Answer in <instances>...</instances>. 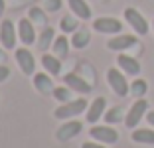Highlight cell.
<instances>
[{
    "label": "cell",
    "instance_id": "6da1fadb",
    "mask_svg": "<svg viewBox=\"0 0 154 148\" xmlns=\"http://www.w3.org/2000/svg\"><path fill=\"white\" fill-rule=\"evenodd\" d=\"M89 103H87L85 97H79V99H71L67 103H61L57 109L54 111V117L59 119V121H69V119H75L79 117L81 113L87 111Z\"/></svg>",
    "mask_w": 154,
    "mask_h": 148
},
{
    "label": "cell",
    "instance_id": "7a4b0ae2",
    "mask_svg": "<svg viewBox=\"0 0 154 148\" xmlns=\"http://www.w3.org/2000/svg\"><path fill=\"white\" fill-rule=\"evenodd\" d=\"M107 83H109V87L115 91L117 97H127V95L131 93V85H128L125 73L117 67L107 69Z\"/></svg>",
    "mask_w": 154,
    "mask_h": 148
},
{
    "label": "cell",
    "instance_id": "3957f363",
    "mask_svg": "<svg viewBox=\"0 0 154 148\" xmlns=\"http://www.w3.org/2000/svg\"><path fill=\"white\" fill-rule=\"evenodd\" d=\"M89 136L93 140H97V142L101 144H117L119 142V132L117 128H113L111 125H95L89 128Z\"/></svg>",
    "mask_w": 154,
    "mask_h": 148
},
{
    "label": "cell",
    "instance_id": "277c9868",
    "mask_svg": "<svg viewBox=\"0 0 154 148\" xmlns=\"http://www.w3.org/2000/svg\"><path fill=\"white\" fill-rule=\"evenodd\" d=\"M146 113H148V101L146 99H136L131 105V109L127 111V117H125L127 128H136L138 122L142 121V117H146Z\"/></svg>",
    "mask_w": 154,
    "mask_h": 148
},
{
    "label": "cell",
    "instance_id": "5b68a950",
    "mask_svg": "<svg viewBox=\"0 0 154 148\" xmlns=\"http://www.w3.org/2000/svg\"><path fill=\"white\" fill-rule=\"evenodd\" d=\"M0 44L4 49H16L18 44V26L8 18L0 22Z\"/></svg>",
    "mask_w": 154,
    "mask_h": 148
},
{
    "label": "cell",
    "instance_id": "8992f818",
    "mask_svg": "<svg viewBox=\"0 0 154 148\" xmlns=\"http://www.w3.org/2000/svg\"><path fill=\"white\" fill-rule=\"evenodd\" d=\"M14 59H16L20 71L24 75H34L36 73V57L28 48H16L14 49Z\"/></svg>",
    "mask_w": 154,
    "mask_h": 148
},
{
    "label": "cell",
    "instance_id": "52a82bcc",
    "mask_svg": "<svg viewBox=\"0 0 154 148\" xmlns=\"http://www.w3.org/2000/svg\"><path fill=\"white\" fill-rule=\"evenodd\" d=\"M93 30L99 34H107V36H117L122 32V22L111 16H101L93 20Z\"/></svg>",
    "mask_w": 154,
    "mask_h": 148
},
{
    "label": "cell",
    "instance_id": "ba28073f",
    "mask_svg": "<svg viewBox=\"0 0 154 148\" xmlns=\"http://www.w3.org/2000/svg\"><path fill=\"white\" fill-rule=\"evenodd\" d=\"M125 20L138 36H146L148 34V22L136 8H125Z\"/></svg>",
    "mask_w": 154,
    "mask_h": 148
},
{
    "label": "cell",
    "instance_id": "9c48e42d",
    "mask_svg": "<svg viewBox=\"0 0 154 148\" xmlns=\"http://www.w3.org/2000/svg\"><path fill=\"white\" fill-rule=\"evenodd\" d=\"M81 130H83V122L75 121V119H69L63 125H59V128L55 130V138H57L59 142H67V140L75 138Z\"/></svg>",
    "mask_w": 154,
    "mask_h": 148
},
{
    "label": "cell",
    "instance_id": "30bf717a",
    "mask_svg": "<svg viewBox=\"0 0 154 148\" xmlns=\"http://www.w3.org/2000/svg\"><path fill=\"white\" fill-rule=\"evenodd\" d=\"M138 44V38L131 36V34H117L107 42V48L111 51H125V49H131Z\"/></svg>",
    "mask_w": 154,
    "mask_h": 148
},
{
    "label": "cell",
    "instance_id": "8fae6325",
    "mask_svg": "<svg viewBox=\"0 0 154 148\" xmlns=\"http://www.w3.org/2000/svg\"><path fill=\"white\" fill-rule=\"evenodd\" d=\"M105 111H107V99H105V97L93 99L91 105L87 107V111H85V121L91 122V125H95V122H99L101 117H105Z\"/></svg>",
    "mask_w": 154,
    "mask_h": 148
},
{
    "label": "cell",
    "instance_id": "7c38bea8",
    "mask_svg": "<svg viewBox=\"0 0 154 148\" xmlns=\"http://www.w3.org/2000/svg\"><path fill=\"white\" fill-rule=\"evenodd\" d=\"M16 26H18V40L24 45H32L36 42V26L30 18H20Z\"/></svg>",
    "mask_w": 154,
    "mask_h": 148
},
{
    "label": "cell",
    "instance_id": "4fadbf2b",
    "mask_svg": "<svg viewBox=\"0 0 154 148\" xmlns=\"http://www.w3.org/2000/svg\"><path fill=\"white\" fill-rule=\"evenodd\" d=\"M32 85H34V89H36L38 93H42V95H51L54 89H55L51 75H50V73H45V71L34 73V75H32Z\"/></svg>",
    "mask_w": 154,
    "mask_h": 148
},
{
    "label": "cell",
    "instance_id": "5bb4252c",
    "mask_svg": "<svg viewBox=\"0 0 154 148\" xmlns=\"http://www.w3.org/2000/svg\"><path fill=\"white\" fill-rule=\"evenodd\" d=\"M63 85H67L71 91L75 93H81V95H87L91 93V83H87L81 75H77V73H65L63 75Z\"/></svg>",
    "mask_w": 154,
    "mask_h": 148
},
{
    "label": "cell",
    "instance_id": "9a60e30c",
    "mask_svg": "<svg viewBox=\"0 0 154 148\" xmlns=\"http://www.w3.org/2000/svg\"><path fill=\"white\" fill-rule=\"evenodd\" d=\"M117 65L125 75H138V73H140V63H138V59L131 57V55H127V54H121L117 57Z\"/></svg>",
    "mask_w": 154,
    "mask_h": 148
},
{
    "label": "cell",
    "instance_id": "2e32d148",
    "mask_svg": "<svg viewBox=\"0 0 154 148\" xmlns=\"http://www.w3.org/2000/svg\"><path fill=\"white\" fill-rule=\"evenodd\" d=\"M40 61H42L44 71L50 73L51 77H55V75H59V73H61V59H59L57 55H54V54H44Z\"/></svg>",
    "mask_w": 154,
    "mask_h": 148
},
{
    "label": "cell",
    "instance_id": "e0dca14e",
    "mask_svg": "<svg viewBox=\"0 0 154 148\" xmlns=\"http://www.w3.org/2000/svg\"><path fill=\"white\" fill-rule=\"evenodd\" d=\"M69 49H71V40H67V34L55 36L54 45H51V54L57 55L59 59H65L69 55Z\"/></svg>",
    "mask_w": 154,
    "mask_h": 148
},
{
    "label": "cell",
    "instance_id": "ac0fdd59",
    "mask_svg": "<svg viewBox=\"0 0 154 148\" xmlns=\"http://www.w3.org/2000/svg\"><path fill=\"white\" fill-rule=\"evenodd\" d=\"M71 14H75L79 20H91V6L87 4V0H67Z\"/></svg>",
    "mask_w": 154,
    "mask_h": 148
},
{
    "label": "cell",
    "instance_id": "d6986e66",
    "mask_svg": "<svg viewBox=\"0 0 154 148\" xmlns=\"http://www.w3.org/2000/svg\"><path fill=\"white\" fill-rule=\"evenodd\" d=\"M54 40H55V28L45 26L44 30L40 32V36H38V49L45 54V51L54 45Z\"/></svg>",
    "mask_w": 154,
    "mask_h": 148
},
{
    "label": "cell",
    "instance_id": "ffe728a7",
    "mask_svg": "<svg viewBox=\"0 0 154 148\" xmlns=\"http://www.w3.org/2000/svg\"><path fill=\"white\" fill-rule=\"evenodd\" d=\"M131 138L138 144H148L154 146V128H132Z\"/></svg>",
    "mask_w": 154,
    "mask_h": 148
},
{
    "label": "cell",
    "instance_id": "44dd1931",
    "mask_svg": "<svg viewBox=\"0 0 154 148\" xmlns=\"http://www.w3.org/2000/svg\"><path fill=\"white\" fill-rule=\"evenodd\" d=\"M89 42H91V32L85 30V28H79L77 32H73V34H71V48H75V49L87 48Z\"/></svg>",
    "mask_w": 154,
    "mask_h": 148
},
{
    "label": "cell",
    "instance_id": "7402d4cb",
    "mask_svg": "<svg viewBox=\"0 0 154 148\" xmlns=\"http://www.w3.org/2000/svg\"><path fill=\"white\" fill-rule=\"evenodd\" d=\"M28 18L34 22L36 28H42V30H44V28L48 26V12H45L44 8H40V6H32V8L28 10Z\"/></svg>",
    "mask_w": 154,
    "mask_h": 148
},
{
    "label": "cell",
    "instance_id": "603a6c76",
    "mask_svg": "<svg viewBox=\"0 0 154 148\" xmlns=\"http://www.w3.org/2000/svg\"><path fill=\"white\" fill-rule=\"evenodd\" d=\"M59 30L63 34H73V32L79 30V18L75 14H69V16H63L59 20Z\"/></svg>",
    "mask_w": 154,
    "mask_h": 148
},
{
    "label": "cell",
    "instance_id": "cb8c5ba5",
    "mask_svg": "<svg viewBox=\"0 0 154 148\" xmlns=\"http://www.w3.org/2000/svg\"><path fill=\"white\" fill-rule=\"evenodd\" d=\"M125 109L122 107H113L109 111H105V122L107 125H117V122H122L125 121Z\"/></svg>",
    "mask_w": 154,
    "mask_h": 148
},
{
    "label": "cell",
    "instance_id": "d4e9b609",
    "mask_svg": "<svg viewBox=\"0 0 154 148\" xmlns=\"http://www.w3.org/2000/svg\"><path fill=\"white\" fill-rule=\"evenodd\" d=\"M71 93H73V91L69 89L67 85H59V87H55V89H54L51 97H54L55 101L61 105V103H67V101H71Z\"/></svg>",
    "mask_w": 154,
    "mask_h": 148
},
{
    "label": "cell",
    "instance_id": "484cf974",
    "mask_svg": "<svg viewBox=\"0 0 154 148\" xmlns=\"http://www.w3.org/2000/svg\"><path fill=\"white\" fill-rule=\"evenodd\" d=\"M148 91V83L144 79H134L131 83V95H134L136 99H142Z\"/></svg>",
    "mask_w": 154,
    "mask_h": 148
},
{
    "label": "cell",
    "instance_id": "4316f807",
    "mask_svg": "<svg viewBox=\"0 0 154 148\" xmlns=\"http://www.w3.org/2000/svg\"><path fill=\"white\" fill-rule=\"evenodd\" d=\"M44 10L45 12H59L61 10V0H44Z\"/></svg>",
    "mask_w": 154,
    "mask_h": 148
},
{
    "label": "cell",
    "instance_id": "83f0119b",
    "mask_svg": "<svg viewBox=\"0 0 154 148\" xmlns=\"http://www.w3.org/2000/svg\"><path fill=\"white\" fill-rule=\"evenodd\" d=\"M10 67L6 65V63H0V83H4V81H8V77H10Z\"/></svg>",
    "mask_w": 154,
    "mask_h": 148
},
{
    "label": "cell",
    "instance_id": "f1b7e54d",
    "mask_svg": "<svg viewBox=\"0 0 154 148\" xmlns=\"http://www.w3.org/2000/svg\"><path fill=\"white\" fill-rule=\"evenodd\" d=\"M81 148H107V144H101L97 140H93V142H83Z\"/></svg>",
    "mask_w": 154,
    "mask_h": 148
},
{
    "label": "cell",
    "instance_id": "f546056e",
    "mask_svg": "<svg viewBox=\"0 0 154 148\" xmlns=\"http://www.w3.org/2000/svg\"><path fill=\"white\" fill-rule=\"evenodd\" d=\"M146 121H148L150 126H154V111H148V113H146Z\"/></svg>",
    "mask_w": 154,
    "mask_h": 148
},
{
    "label": "cell",
    "instance_id": "4dcf8cb0",
    "mask_svg": "<svg viewBox=\"0 0 154 148\" xmlns=\"http://www.w3.org/2000/svg\"><path fill=\"white\" fill-rule=\"evenodd\" d=\"M6 59H8V55H6V49L0 48V63H6Z\"/></svg>",
    "mask_w": 154,
    "mask_h": 148
},
{
    "label": "cell",
    "instance_id": "1f68e13d",
    "mask_svg": "<svg viewBox=\"0 0 154 148\" xmlns=\"http://www.w3.org/2000/svg\"><path fill=\"white\" fill-rule=\"evenodd\" d=\"M4 8H6V2H4V0H0V16L4 14Z\"/></svg>",
    "mask_w": 154,
    "mask_h": 148
}]
</instances>
